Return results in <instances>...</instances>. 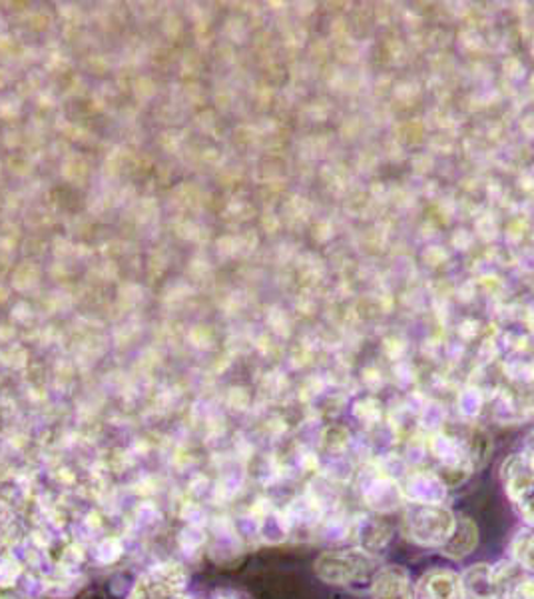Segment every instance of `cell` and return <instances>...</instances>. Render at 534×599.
Instances as JSON below:
<instances>
[{
    "label": "cell",
    "instance_id": "cell-1",
    "mask_svg": "<svg viewBox=\"0 0 534 599\" xmlns=\"http://www.w3.org/2000/svg\"><path fill=\"white\" fill-rule=\"evenodd\" d=\"M383 559L367 554L357 546H339L321 551L314 561L317 579L331 588L353 593H369Z\"/></svg>",
    "mask_w": 534,
    "mask_h": 599
},
{
    "label": "cell",
    "instance_id": "cell-2",
    "mask_svg": "<svg viewBox=\"0 0 534 599\" xmlns=\"http://www.w3.org/2000/svg\"><path fill=\"white\" fill-rule=\"evenodd\" d=\"M399 529L413 546L423 549L443 548L456 524V511L449 504H405Z\"/></svg>",
    "mask_w": 534,
    "mask_h": 599
},
{
    "label": "cell",
    "instance_id": "cell-3",
    "mask_svg": "<svg viewBox=\"0 0 534 599\" xmlns=\"http://www.w3.org/2000/svg\"><path fill=\"white\" fill-rule=\"evenodd\" d=\"M357 494L361 506L379 516H391L405 506L401 478L391 469L376 468L363 474Z\"/></svg>",
    "mask_w": 534,
    "mask_h": 599
},
{
    "label": "cell",
    "instance_id": "cell-4",
    "mask_svg": "<svg viewBox=\"0 0 534 599\" xmlns=\"http://www.w3.org/2000/svg\"><path fill=\"white\" fill-rule=\"evenodd\" d=\"M129 599H192L188 576L178 564H162L138 579Z\"/></svg>",
    "mask_w": 534,
    "mask_h": 599
},
{
    "label": "cell",
    "instance_id": "cell-5",
    "mask_svg": "<svg viewBox=\"0 0 534 599\" xmlns=\"http://www.w3.org/2000/svg\"><path fill=\"white\" fill-rule=\"evenodd\" d=\"M393 538H396V526L389 521V516L367 511L357 516L351 546H357L367 554L383 559Z\"/></svg>",
    "mask_w": 534,
    "mask_h": 599
},
{
    "label": "cell",
    "instance_id": "cell-6",
    "mask_svg": "<svg viewBox=\"0 0 534 599\" xmlns=\"http://www.w3.org/2000/svg\"><path fill=\"white\" fill-rule=\"evenodd\" d=\"M401 489L405 504H446L451 494L435 469H413L401 476Z\"/></svg>",
    "mask_w": 534,
    "mask_h": 599
},
{
    "label": "cell",
    "instance_id": "cell-7",
    "mask_svg": "<svg viewBox=\"0 0 534 599\" xmlns=\"http://www.w3.org/2000/svg\"><path fill=\"white\" fill-rule=\"evenodd\" d=\"M371 599H415V581L411 571L401 564H383L377 571Z\"/></svg>",
    "mask_w": 534,
    "mask_h": 599
},
{
    "label": "cell",
    "instance_id": "cell-8",
    "mask_svg": "<svg viewBox=\"0 0 534 599\" xmlns=\"http://www.w3.org/2000/svg\"><path fill=\"white\" fill-rule=\"evenodd\" d=\"M415 599H461V573L431 568L415 581Z\"/></svg>",
    "mask_w": 534,
    "mask_h": 599
},
{
    "label": "cell",
    "instance_id": "cell-9",
    "mask_svg": "<svg viewBox=\"0 0 534 599\" xmlns=\"http://www.w3.org/2000/svg\"><path fill=\"white\" fill-rule=\"evenodd\" d=\"M479 546V526L473 518L463 516V514H456V524L451 538L446 539L445 546L439 549L441 556L453 559V561H461V559L469 558Z\"/></svg>",
    "mask_w": 534,
    "mask_h": 599
},
{
    "label": "cell",
    "instance_id": "cell-10",
    "mask_svg": "<svg viewBox=\"0 0 534 599\" xmlns=\"http://www.w3.org/2000/svg\"><path fill=\"white\" fill-rule=\"evenodd\" d=\"M461 599H501L491 578V564L479 561L461 571Z\"/></svg>",
    "mask_w": 534,
    "mask_h": 599
},
{
    "label": "cell",
    "instance_id": "cell-11",
    "mask_svg": "<svg viewBox=\"0 0 534 599\" xmlns=\"http://www.w3.org/2000/svg\"><path fill=\"white\" fill-rule=\"evenodd\" d=\"M506 558L513 559L518 568L534 576V528L521 526L516 529L509 541Z\"/></svg>",
    "mask_w": 534,
    "mask_h": 599
},
{
    "label": "cell",
    "instance_id": "cell-12",
    "mask_svg": "<svg viewBox=\"0 0 534 599\" xmlns=\"http://www.w3.org/2000/svg\"><path fill=\"white\" fill-rule=\"evenodd\" d=\"M503 599H534V576L523 571L515 583L506 589Z\"/></svg>",
    "mask_w": 534,
    "mask_h": 599
},
{
    "label": "cell",
    "instance_id": "cell-13",
    "mask_svg": "<svg viewBox=\"0 0 534 599\" xmlns=\"http://www.w3.org/2000/svg\"><path fill=\"white\" fill-rule=\"evenodd\" d=\"M214 599H246V598H242L239 593H234V591H219V593H216V598Z\"/></svg>",
    "mask_w": 534,
    "mask_h": 599
}]
</instances>
